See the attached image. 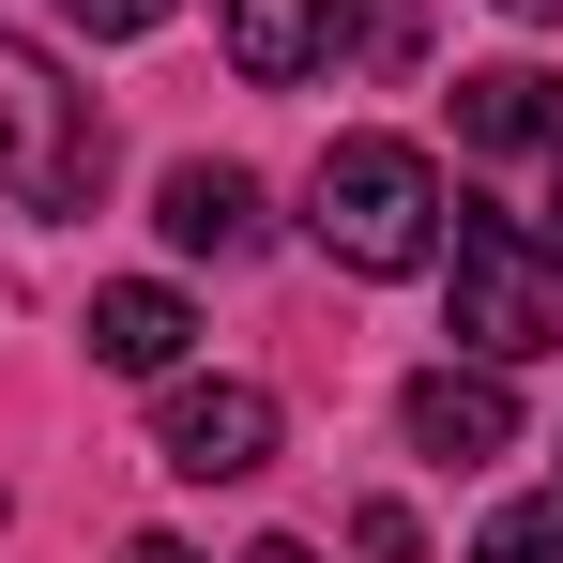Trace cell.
<instances>
[{
  "label": "cell",
  "instance_id": "6",
  "mask_svg": "<svg viewBox=\"0 0 563 563\" xmlns=\"http://www.w3.org/2000/svg\"><path fill=\"white\" fill-rule=\"evenodd\" d=\"M457 153H563V77H549V62L457 77Z\"/></svg>",
  "mask_w": 563,
  "mask_h": 563
},
{
  "label": "cell",
  "instance_id": "7",
  "mask_svg": "<svg viewBox=\"0 0 563 563\" xmlns=\"http://www.w3.org/2000/svg\"><path fill=\"white\" fill-rule=\"evenodd\" d=\"M153 229H168L184 260H244V244H260V184H244L229 153H184L168 198H153Z\"/></svg>",
  "mask_w": 563,
  "mask_h": 563
},
{
  "label": "cell",
  "instance_id": "13",
  "mask_svg": "<svg viewBox=\"0 0 563 563\" xmlns=\"http://www.w3.org/2000/svg\"><path fill=\"white\" fill-rule=\"evenodd\" d=\"M122 563H198V549H184V533H137V549H122Z\"/></svg>",
  "mask_w": 563,
  "mask_h": 563
},
{
  "label": "cell",
  "instance_id": "3",
  "mask_svg": "<svg viewBox=\"0 0 563 563\" xmlns=\"http://www.w3.org/2000/svg\"><path fill=\"white\" fill-rule=\"evenodd\" d=\"M457 335L487 366H533L563 351V244L518 213H457Z\"/></svg>",
  "mask_w": 563,
  "mask_h": 563
},
{
  "label": "cell",
  "instance_id": "5",
  "mask_svg": "<svg viewBox=\"0 0 563 563\" xmlns=\"http://www.w3.org/2000/svg\"><path fill=\"white\" fill-rule=\"evenodd\" d=\"M396 427H411V457L472 472V457H503V442H518V396H503V366H427L411 396H396Z\"/></svg>",
  "mask_w": 563,
  "mask_h": 563
},
{
  "label": "cell",
  "instance_id": "15",
  "mask_svg": "<svg viewBox=\"0 0 563 563\" xmlns=\"http://www.w3.org/2000/svg\"><path fill=\"white\" fill-rule=\"evenodd\" d=\"M503 15H563V0H503Z\"/></svg>",
  "mask_w": 563,
  "mask_h": 563
},
{
  "label": "cell",
  "instance_id": "8",
  "mask_svg": "<svg viewBox=\"0 0 563 563\" xmlns=\"http://www.w3.org/2000/svg\"><path fill=\"white\" fill-rule=\"evenodd\" d=\"M184 335H198V305H184V289H153V275L92 289V366H122V380H168V366H184Z\"/></svg>",
  "mask_w": 563,
  "mask_h": 563
},
{
  "label": "cell",
  "instance_id": "1",
  "mask_svg": "<svg viewBox=\"0 0 563 563\" xmlns=\"http://www.w3.org/2000/svg\"><path fill=\"white\" fill-rule=\"evenodd\" d=\"M305 229L335 275H427L442 260V168L411 137H335L320 184H305Z\"/></svg>",
  "mask_w": 563,
  "mask_h": 563
},
{
  "label": "cell",
  "instance_id": "9",
  "mask_svg": "<svg viewBox=\"0 0 563 563\" xmlns=\"http://www.w3.org/2000/svg\"><path fill=\"white\" fill-rule=\"evenodd\" d=\"M229 62H244L260 92L320 77V62H335V0H229Z\"/></svg>",
  "mask_w": 563,
  "mask_h": 563
},
{
  "label": "cell",
  "instance_id": "10",
  "mask_svg": "<svg viewBox=\"0 0 563 563\" xmlns=\"http://www.w3.org/2000/svg\"><path fill=\"white\" fill-rule=\"evenodd\" d=\"M472 563H563V487L549 503H503V518L472 533Z\"/></svg>",
  "mask_w": 563,
  "mask_h": 563
},
{
  "label": "cell",
  "instance_id": "4",
  "mask_svg": "<svg viewBox=\"0 0 563 563\" xmlns=\"http://www.w3.org/2000/svg\"><path fill=\"white\" fill-rule=\"evenodd\" d=\"M168 472L184 487H244V472H275V396L260 380H168Z\"/></svg>",
  "mask_w": 563,
  "mask_h": 563
},
{
  "label": "cell",
  "instance_id": "14",
  "mask_svg": "<svg viewBox=\"0 0 563 563\" xmlns=\"http://www.w3.org/2000/svg\"><path fill=\"white\" fill-rule=\"evenodd\" d=\"M244 563H320V549H289V533H260V549H244Z\"/></svg>",
  "mask_w": 563,
  "mask_h": 563
},
{
  "label": "cell",
  "instance_id": "11",
  "mask_svg": "<svg viewBox=\"0 0 563 563\" xmlns=\"http://www.w3.org/2000/svg\"><path fill=\"white\" fill-rule=\"evenodd\" d=\"M62 15H77V31H92V46H137V31H168V15H184V0H62Z\"/></svg>",
  "mask_w": 563,
  "mask_h": 563
},
{
  "label": "cell",
  "instance_id": "16",
  "mask_svg": "<svg viewBox=\"0 0 563 563\" xmlns=\"http://www.w3.org/2000/svg\"><path fill=\"white\" fill-rule=\"evenodd\" d=\"M549 244H563V184H549Z\"/></svg>",
  "mask_w": 563,
  "mask_h": 563
},
{
  "label": "cell",
  "instance_id": "12",
  "mask_svg": "<svg viewBox=\"0 0 563 563\" xmlns=\"http://www.w3.org/2000/svg\"><path fill=\"white\" fill-rule=\"evenodd\" d=\"M427 46V0H366V62H411Z\"/></svg>",
  "mask_w": 563,
  "mask_h": 563
},
{
  "label": "cell",
  "instance_id": "2",
  "mask_svg": "<svg viewBox=\"0 0 563 563\" xmlns=\"http://www.w3.org/2000/svg\"><path fill=\"white\" fill-rule=\"evenodd\" d=\"M92 92L31 46V31H0V198H31V213H92Z\"/></svg>",
  "mask_w": 563,
  "mask_h": 563
}]
</instances>
